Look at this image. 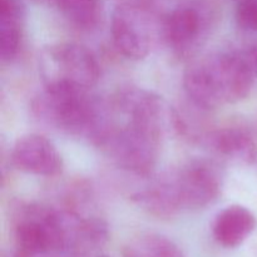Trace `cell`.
I'll return each mask as SVG.
<instances>
[{"label":"cell","mask_w":257,"mask_h":257,"mask_svg":"<svg viewBox=\"0 0 257 257\" xmlns=\"http://www.w3.org/2000/svg\"><path fill=\"white\" fill-rule=\"evenodd\" d=\"M222 191V175L213 162L195 160L170 171L151 186L133 193L131 200L158 218L212 205Z\"/></svg>","instance_id":"1"},{"label":"cell","mask_w":257,"mask_h":257,"mask_svg":"<svg viewBox=\"0 0 257 257\" xmlns=\"http://www.w3.org/2000/svg\"><path fill=\"white\" fill-rule=\"evenodd\" d=\"M255 77L243 52H220L192 63L183 73V88L196 107L217 109L246 99Z\"/></svg>","instance_id":"2"},{"label":"cell","mask_w":257,"mask_h":257,"mask_svg":"<svg viewBox=\"0 0 257 257\" xmlns=\"http://www.w3.org/2000/svg\"><path fill=\"white\" fill-rule=\"evenodd\" d=\"M35 115L55 130L99 148L112 128V109L90 94L70 87H44L33 102Z\"/></svg>","instance_id":"3"},{"label":"cell","mask_w":257,"mask_h":257,"mask_svg":"<svg viewBox=\"0 0 257 257\" xmlns=\"http://www.w3.org/2000/svg\"><path fill=\"white\" fill-rule=\"evenodd\" d=\"M39 70L44 87H70L90 90L100 78L95 55L77 43H57L39 55Z\"/></svg>","instance_id":"4"},{"label":"cell","mask_w":257,"mask_h":257,"mask_svg":"<svg viewBox=\"0 0 257 257\" xmlns=\"http://www.w3.org/2000/svg\"><path fill=\"white\" fill-rule=\"evenodd\" d=\"M162 136L158 131L128 122L118 124L114 120L99 148L122 170L150 177L157 165Z\"/></svg>","instance_id":"5"},{"label":"cell","mask_w":257,"mask_h":257,"mask_svg":"<svg viewBox=\"0 0 257 257\" xmlns=\"http://www.w3.org/2000/svg\"><path fill=\"white\" fill-rule=\"evenodd\" d=\"M215 18L200 5H182L166 18L162 35L176 55L187 58L207 42Z\"/></svg>","instance_id":"6"},{"label":"cell","mask_w":257,"mask_h":257,"mask_svg":"<svg viewBox=\"0 0 257 257\" xmlns=\"http://www.w3.org/2000/svg\"><path fill=\"white\" fill-rule=\"evenodd\" d=\"M12 165L18 171L39 177H55L63 172V158L47 137L29 133L18 138L10 153Z\"/></svg>","instance_id":"7"},{"label":"cell","mask_w":257,"mask_h":257,"mask_svg":"<svg viewBox=\"0 0 257 257\" xmlns=\"http://www.w3.org/2000/svg\"><path fill=\"white\" fill-rule=\"evenodd\" d=\"M110 37L119 54L131 60L145 59L152 48L148 24L133 10H115L110 23Z\"/></svg>","instance_id":"8"},{"label":"cell","mask_w":257,"mask_h":257,"mask_svg":"<svg viewBox=\"0 0 257 257\" xmlns=\"http://www.w3.org/2000/svg\"><path fill=\"white\" fill-rule=\"evenodd\" d=\"M257 227L256 216L247 207L231 205L216 215L212 222V236L225 248L242 245Z\"/></svg>","instance_id":"9"},{"label":"cell","mask_w":257,"mask_h":257,"mask_svg":"<svg viewBox=\"0 0 257 257\" xmlns=\"http://www.w3.org/2000/svg\"><path fill=\"white\" fill-rule=\"evenodd\" d=\"M208 147L222 157L257 166V142L250 131L242 127H221L206 135Z\"/></svg>","instance_id":"10"},{"label":"cell","mask_w":257,"mask_h":257,"mask_svg":"<svg viewBox=\"0 0 257 257\" xmlns=\"http://www.w3.org/2000/svg\"><path fill=\"white\" fill-rule=\"evenodd\" d=\"M24 8L19 0H0V59L12 63L19 55L24 37Z\"/></svg>","instance_id":"11"},{"label":"cell","mask_w":257,"mask_h":257,"mask_svg":"<svg viewBox=\"0 0 257 257\" xmlns=\"http://www.w3.org/2000/svg\"><path fill=\"white\" fill-rule=\"evenodd\" d=\"M122 257H185L180 246L161 233H142L131 238L122 250Z\"/></svg>","instance_id":"12"},{"label":"cell","mask_w":257,"mask_h":257,"mask_svg":"<svg viewBox=\"0 0 257 257\" xmlns=\"http://www.w3.org/2000/svg\"><path fill=\"white\" fill-rule=\"evenodd\" d=\"M60 14L72 27L92 30L100 20L99 0H53Z\"/></svg>","instance_id":"13"},{"label":"cell","mask_w":257,"mask_h":257,"mask_svg":"<svg viewBox=\"0 0 257 257\" xmlns=\"http://www.w3.org/2000/svg\"><path fill=\"white\" fill-rule=\"evenodd\" d=\"M236 23L245 32L257 33V0H238Z\"/></svg>","instance_id":"14"},{"label":"cell","mask_w":257,"mask_h":257,"mask_svg":"<svg viewBox=\"0 0 257 257\" xmlns=\"http://www.w3.org/2000/svg\"><path fill=\"white\" fill-rule=\"evenodd\" d=\"M243 54H245L246 59H247L248 64H250L251 70L253 73V77L255 80L257 79V44H252L250 47L246 48L243 50Z\"/></svg>","instance_id":"15"}]
</instances>
